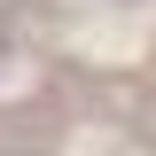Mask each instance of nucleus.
<instances>
[{
  "label": "nucleus",
  "mask_w": 156,
  "mask_h": 156,
  "mask_svg": "<svg viewBox=\"0 0 156 156\" xmlns=\"http://www.w3.org/2000/svg\"><path fill=\"white\" fill-rule=\"evenodd\" d=\"M0 39H55V0H8L0 8Z\"/></svg>",
  "instance_id": "1"
}]
</instances>
